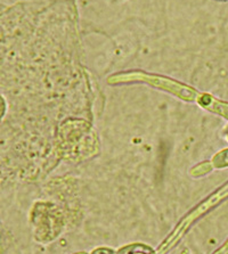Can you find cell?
Segmentation results:
<instances>
[{
    "instance_id": "cell-1",
    "label": "cell",
    "mask_w": 228,
    "mask_h": 254,
    "mask_svg": "<svg viewBox=\"0 0 228 254\" xmlns=\"http://www.w3.org/2000/svg\"><path fill=\"white\" fill-rule=\"evenodd\" d=\"M226 198H228V182L224 186L218 188L214 194L208 196L202 203H200L198 206L194 207L191 212L185 215L183 220L176 226V228L172 230L171 234L160 244V246L155 251L156 254H165L168 251H170L184 237V235L186 234L189 227L194 224L198 219L202 217L203 214L208 213L209 211H211L214 207L218 206Z\"/></svg>"
},
{
    "instance_id": "cell-2",
    "label": "cell",
    "mask_w": 228,
    "mask_h": 254,
    "mask_svg": "<svg viewBox=\"0 0 228 254\" xmlns=\"http://www.w3.org/2000/svg\"><path fill=\"white\" fill-rule=\"evenodd\" d=\"M199 102L201 105H202L203 107H206V109L214 111V112L223 115V117L228 119V104L227 103L218 102L217 99H214L212 97H210V96H206V95H203L202 97L199 99Z\"/></svg>"
},
{
    "instance_id": "cell-3",
    "label": "cell",
    "mask_w": 228,
    "mask_h": 254,
    "mask_svg": "<svg viewBox=\"0 0 228 254\" xmlns=\"http://www.w3.org/2000/svg\"><path fill=\"white\" fill-rule=\"evenodd\" d=\"M117 254H156V252L149 245L134 243L118 250Z\"/></svg>"
},
{
    "instance_id": "cell-4",
    "label": "cell",
    "mask_w": 228,
    "mask_h": 254,
    "mask_svg": "<svg viewBox=\"0 0 228 254\" xmlns=\"http://www.w3.org/2000/svg\"><path fill=\"white\" fill-rule=\"evenodd\" d=\"M212 165L215 168H226L228 167V149H225V151H222L220 153H218L217 155L214 157L212 160Z\"/></svg>"
},
{
    "instance_id": "cell-5",
    "label": "cell",
    "mask_w": 228,
    "mask_h": 254,
    "mask_svg": "<svg viewBox=\"0 0 228 254\" xmlns=\"http://www.w3.org/2000/svg\"><path fill=\"white\" fill-rule=\"evenodd\" d=\"M210 163H203L201 167L195 168L194 170H192V175L193 176H196V177H200V176H203L204 173H207L211 170V167L209 165Z\"/></svg>"
},
{
    "instance_id": "cell-6",
    "label": "cell",
    "mask_w": 228,
    "mask_h": 254,
    "mask_svg": "<svg viewBox=\"0 0 228 254\" xmlns=\"http://www.w3.org/2000/svg\"><path fill=\"white\" fill-rule=\"evenodd\" d=\"M89 254H117V251L107 246H100V248L94 249Z\"/></svg>"
},
{
    "instance_id": "cell-7",
    "label": "cell",
    "mask_w": 228,
    "mask_h": 254,
    "mask_svg": "<svg viewBox=\"0 0 228 254\" xmlns=\"http://www.w3.org/2000/svg\"><path fill=\"white\" fill-rule=\"evenodd\" d=\"M212 254H228V240L220 248Z\"/></svg>"
},
{
    "instance_id": "cell-8",
    "label": "cell",
    "mask_w": 228,
    "mask_h": 254,
    "mask_svg": "<svg viewBox=\"0 0 228 254\" xmlns=\"http://www.w3.org/2000/svg\"><path fill=\"white\" fill-rule=\"evenodd\" d=\"M73 254H89V253H87V252H83V251H81V252H76V253H73Z\"/></svg>"
}]
</instances>
